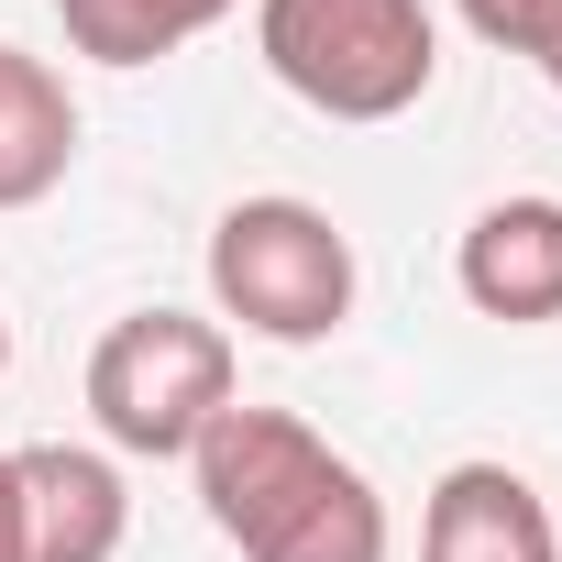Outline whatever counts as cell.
<instances>
[{
  "label": "cell",
  "mask_w": 562,
  "mask_h": 562,
  "mask_svg": "<svg viewBox=\"0 0 562 562\" xmlns=\"http://www.w3.org/2000/svg\"><path fill=\"white\" fill-rule=\"evenodd\" d=\"M199 507L243 562H386V496L288 408H221L199 430Z\"/></svg>",
  "instance_id": "cell-1"
},
{
  "label": "cell",
  "mask_w": 562,
  "mask_h": 562,
  "mask_svg": "<svg viewBox=\"0 0 562 562\" xmlns=\"http://www.w3.org/2000/svg\"><path fill=\"white\" fill-rule=\"evenodd\" d=\"M254 45L321 122H397L441 78L430 0H254Z\"/></svg>",
  "instance_id": "cell-2"
},
{
  "label": "cell",
  "mask_w": 562,
  "mask_h": 562,
  "mask_svg": "<svg viewBox=\"0 0 562 562\" xmlns=\"http://www.w3.org/2000/svg\"><path fill=\"white\" fill-rule=\"evenodd\" d=\"M210 299L254 342H331L353 321V243L310 199H232L210 221Z\"/></svg>",
  "instance_id": "cell-3"
},
{
  "label": "cell",
  "mask_w": 562,
  "mask_h": 562,
  "mask_svg": "<svg viewBox=\"0 0 562 562\" xmlns=\"http://www.w3.org/2000/svg\"><path fill=\"white\" fill-rule=\"evenodd\" d=\"M232 408V331L199 321V310H133L100 331L89 353V419L111 452H144V463H177L199 452V430Z\"/></svg>",
  "instance_id": "cell-4"
},
{
  "label": "cell",
  "mask_w": 562,
  "mask_h": 562,
  "mask_svg": "<svg viewBox=\"0 0 562 562\" xmlns=\"http://www.w3.org/2000/svg\"><path fill=\"white\" fill-rule=\"evenodd\" d=\"M23 562H111L133 529L122 463L89 441H23Z\"/></svg>",
  "instance_id": "cell-5"
},
{
  "label": "cell",
  "mask_w": 562,
  "mask_h": 562,
  "mask_svg": "<svg viewBox=\"0 0 562 562\" xmlns=\"http://www.w3.org/2000/svg\"><path fill=\"white\" fill-rule=\"evenodd\" d=\"M419 562H562V529L529 474L507 463H452L419 507Z\"/></svg>",
  "instance_id": "cell-6"
},
{
  "label": "cell",
  "mask_w": 562,
  "mask_h": 562,
  "mask_svg": "<svg viewBox=\"0 0 562 562\" xmlns=\"http://www.w3.org/2000/svg\"><path fill=\"white\" fill-rule=\"evenodd\" d=\"M452 276H463V299L485 321H562V199H496V210H474Z\"/></svg>",
  "instance_id": "cell-7"
},
{
  "label": "cell",
  "mask_w": 562,
  "mask_h": 562,
  "mask_svg": "<svg viewBox=\"0 0 562 562\" xmlns=\"http://www.w3.org/2000/svg\"><path fill=\"white\" fill-rule=\"evenodd\" d=\"M67 166H78V100H67V78L45 56H23V45H0V210L56 199Z\"/></svg>",
  "instance_id": "cell-8"
},
{
  "label": "cell",
  "mask_w": 562,
  "mask_h": 562,
  "mask_svg": "<svg viewBox=\"0 0 562 562\" xmlns=\"http://www.w3.org/2000/svg\"><path fill=\"white\" fill-rule=\"evenodd\" d=\"M221 12H232V0H56L67 45H78V56H100V67H155V56L199 45Z\"/></svg>",
  "instance_id": "cell-9"
},
{
  "label": "cell",
  "mask_w": 562,
  "mask_h": 562,
  "mask_svg": "<svg viewBox=\"0 0 562 562\" xmlns=\"http://www.w3.org/2000/svg\"><path fill=\"white\" fill-rule=\"evenodd\" d=\"M463 23H474L496 56H529V67L562 89V0H463Z\"/></svg>",
  "instance_id": "cell-10"
},
{
  "label": "cell",
  "mask_w": 562,
  "mask_h": 562,
  "mask_svg": "<svg viewBox=\"0 0 562 562\" xmlns=\"http://www.w3.org/2000/svg\"><path fill=\"white\" fill-rule=\"evenodd\" d=\"M0 562H23V463L0 452Z\"/></svg>",
  "instance_id": "cell-11"
},
{
  "label": "cell",
  "mask_w": 562,
  "mask_h": 562,
  "mask_svg": "<svg viewBox=\"0 0 562 562\" xmlns=\"http://www.w3.org/2000/svg\"><path fill=\"white\" fill-rule=\"evenodd\" d=\"M0 364H12V321H0Z\"/></svg>",
  "instance_id": "cell-12"
}]
</instances>
